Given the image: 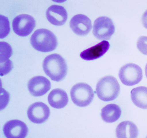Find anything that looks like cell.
<instances>
[{
    "instance_id": "6",
    "label": "cell",
    "mask_w": 147,
    "mask_h": 138,
    "mask_svg": "<svg viewBox=\"0 0 147 138\" xmlns=\"http://www.w3.org/2000/svg\"><path fill=\"white\" fill-rule=\"evenodd\" d=\"M119 77L124 85L133 86L138 84L142 80L143 78L142 70L135 64H128L121 68L119 71Z\"/></svg>"
},
{
    "instance_id": "4",
    "label": "cell",
    "mask_w": 147,
    "mask_h": 138,
    "mask_svg": "<svg viewBox=\"0 0 147 138\" xmlns=\"http://www.w3.org/2000/svg\"><path fill=\"white\" fill-rule=\"evenodd\" d=\"M70 96L72 101L75 105L80 107H85L89 105L94 97L92 88L84 83H77L72 87Z\"/></svg>"
},
{
    "instance_id": "22",
    "label": "cell",
    "mask_w": 147,
    "mask_h": 138,
    "mask_svg": "<svg viewBox=\"0 0 147 138\" xmlns=\"http://www.w3.org/2000/svg\"><path fill=\"white\" fill-rule=\"evenodd\" d=\"M141 21L144 27L147 29V9L144 12L142 17Z\"/></svg>"
},
{
    "instance_id": "12",
    "label": "cell",
    "mask_w": 147,
    "mask_h": 138,
    "mask_svg": "<svg viewBox=\"0 0 147 138\" xmlns=\"http://www.w3.org/2000/svg\"><path fill=\"white\" fill-rule=\"evenodd\" d=\"M46 16L49 22L56 26L63 25L68 17L66 9L62 6L57 5H52L48 8Z\"/></svg>"
},
{
    "instance_id": "19",
    "label": "cell",
    "mask_w": 147,
    "mask_h": 138,
    "mask_svg": "<svg viewBox=\"0 0 147 138\" xmlns=\"http://www.w3.org/2000/svg\"><path fill=\"white\" fill-rule=\"evenodd\" d=\"M10 30L9 22L8 18L1 15V39L5 38L9 34Z\"/></svg>"
},
{
    "instance_id": "2",
    "label": "cell",
    "mask_w": 147,
    "mask_h": 138,
    "mask_svg": "<svg viewBox=\"0 0 147 138\" xmlns=\"http://www.w3.org/2000/svg\"><path fill=\"white\" fill-rule=\"evenodd\" d=\"M30 42L34 49L43 52L53 51L58 45L57 37L54 34L44 29L35 31L31 37Z\"/></svg>"
},
{
    "instance_id": "13",
    "label": "cell",
    "mask_w": 147,
    "mask_h": 138,
    "mask_svg": "<svg viewBox=\"0 0 147 138\" xmlns=\"http://www.w3.org/2000/svg\"><path fill=\"white\" fill-rule=\"evenodd\" d=\"M110 44L106 41H103L81 53L80 56L83 59L91 60L99 58L104 55L108 51Z\"/></svg>"
},
{
    "instance_id": "3",
    "label": "cell",
    "mask_w": 147,
    "mask_h": 138,
    "mask_svg": "<svg viewBox=\"0 0 147 138\" xmlns=\"http://www.w3.org/2000/svg\"><path fill=\"white\" fill-rule=\"evenodd\" d=\"M120 92V85L117 79L112 76L102 78L96 85L97 96L104 102L113 101L118 97Z\"/></svg>"
},
{
    "instance_id": "7",
    "label": "cell",
    "mask_w": 147,
    "mask_h": 138,
    "mask_svg": "<svg viewBox=\"0 0 147 138\" xmlns=\"http://www.w3.org/2000/svg\"><path fill=\"white\" fill-rule=\"evenodd\" d=\"M35 25L34 18L32 16L26 14L16 17L12 23L14 31L18 35L22 37L26 36L30 34Z\"/></svg>"
},
{
    "instance_id": "20",
    "label": "cell",
    "mask_w": 147,
    "mask_h": 138,
    "mask_svg": "<svg viewBox=\"0 0 147 138\" xmlns=\"http://www.w3.org/2000/svg\"><path fill=\"white\" fill-rule=\"evenodd\" d=\"M139 51L143 54L147 56V36H142L139 37L137 44Z\"/></svg>"
},
{
    "instance_id": "11",
    "label": "cell",
    "mask_w": 147,
    "mask_h": 138,
    "mask_svg": "<svg viewBox=\"0 0 147 138\" xmlns=\"http://www.w3.org/2000/svg\"><path fill=\"white\" fill-rule=\"evenodd\" d=\"M28 87L31 95L38 97L45 95L51 89V84L49 80L44 76H36L29 80Z\"/></svg>"
},
{
    "instance_id": "1",
    "label": "cell",
    "mask_w": 147,
    "mask_h": 138,
    "mask_svg": "<svg viewBox=\"0 0 147 138\" xmlns=\"http://www.w3.org/2000/svg\"><path fill=\"white\" fill-rule=\"evenodd\" d=\"M42 67L46 74L54 81H61L67 74L66 62L62 56L58 54L47 56L43 61Z\"/></svg>"
},
{
    "instance_id": "18",
    "label": "cell",
    "mask_w": 147,
    "mask_h": 138,
    "mask_svg": "<svg viewBox=\"0 0 147 138\" xmlns=\"http://www.w3.org/2000/svg\"><path fill=\"white\" fill-rule=\"evenodd\" d=\"M0 63L1 64L9 60L13 54V49L10 45L5 42H0Z\"/></svg>"
},
{
    "instance_id": "17",
    "label": "cell",
    "mask_w": 147,
    "mask_h": 138,
    "mask_svg": "<svg viewBox=\"0 0 147 138\" xmlns=\"http://www.w3.org/2000/svg\"><path fill=\"white\" fill-rule=\"evenodd\" d=\"M132 101L134 105L143 109H147V87L140 86L133 89L131 92Z\"/></svg>"
},
{
    "instance_id": "16",
    "label": "cell",
    "mask_w": 147,
    "mask_h": 138,
    "mask_svg": "<svg viewBox=\"0 0 147 138\" xmlns=\"http://www.w3.org/2000/svg\"><path fill=\"white\" fill-rule=\"evenodd\" d=\"M121 111L120 107L115 104L107 105L101 110V116L102 120L107 123H113L120 117Z\"/></svg>"
},
{
    "instance_id": "14",
    "label": "cell",
    "mask_w": 147,
    "mask_h": 138,
    "mask_svg": "<svg viewBox=\"0 0 147 138\" xmlns=\"http://www.w3.org/2000/svg\"><path fill=\"white\" fill-rule=\"evenodd\" d=\"M47 99L50 105L57 109L63 108L69 102L68 97L66 92L59 88L52 90L48 95Z\"/></svg>"
},
{
    "instance_id": "10",
    "label": "cell",
    "mask_w": 147,
    "mask_h": 138,
    "mask_svg": "<svg viewBox=\"0 0 147 138\" xmlns=\"http://www.w3.org/2000/svg\"><path fill=\"white\" fill-rule=\"evenodd\" d=\"M70 29L74 33L80 36L88 34L92 28L90 19L82 14H78L73 17L69 22Z\"/></svg>"
},
{
    "instance_id": "5",
    "label": "cell",
    "mask_w": 147,
    "mask_h": 138,
    "mask_svg": "<svg viewBox=\"0 0 147 138\" xmlns=\"http://www.w3.org/2000/svg\"><path fill=\"white\" fill-rule=\"evenodd\" d=\"M115 31V26L113 21L107 17H100L94 22L93 33L96 38L98 40H109Z\"/></svg>"
},
{
    "instance_id": "21",
    "label": "cell",
    "mask_w": 147,
    "mask_h": 138,
    "mask_svg": "<svg viewBox=\"0 0 147 138\" xmlns=\"http://www.w3.org/2000/svg\"><path fill=\"white\" fill-rule=\"evenodd\" d=\"M13 67V62L9 59L1 64V76H3L7 74L11 70Z\"/></svg>"
},
{
    "instance_id": "9",
    "label": "cell",
    "mask_w": 147,
    "mask_h": 138,
    "mask_svg": "<svg viewBox=\"0 0 147 138\" xmlns=\"http://www.w3.org/2000/svg\"><path fill=\"white\" fill-rule=\"evenodd\" d=\"M3 131L5 136L8 138H24L28 132L26 125L18 120H11L4 125Z\"/></svg>"
},
{
    "instance_id": "23",
    "label": "cell",
    "mask_w": 147,
    "mask_h": 138,
    "mask_svg": "<svg viewBox=\"0 0 147 138\" xmlns=\"http://www.w3.org/2000/svg\"><path fill=\"white\" fill-rule=\"evenodd\" d=\"M145 76L147 78V64H146L145 68Z\"/></svg>"
},
{
    "instance_id": "15",
    "label": "cell",
    "mask_w": 147,
    "mask_h": 138,
    "mask_svg": "<svg viewBox=\"0 0 147 138\" xmlns=\"http://www.w3.org/2000/svg\"><path fill=\"white\" fill-rule=\"evenodd\" d=\"M116 136L118 138H136L139 134L136 125L130 121L120 123L116 129Z\"/></svg>"
},
{
    "instance_id": "8",
    "label": "cell",
    "mask_w": 147,
    "mask_h": 138,
    "mask_svg": "<svg viewBox=\"0 0 147 138\" xmlns=\"http://www.w3.org/2000/svg\"><path fill=\"white\" fill-rule=\"evenodd\" d=\"M50 115L49 108L45 103L38 102L30 106L27 111L29 119L33 123L41 124L45 122Z\"/></svg>"
}]
</instances>
